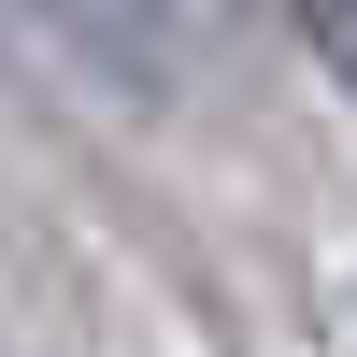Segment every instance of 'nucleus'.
Wrapping results in <instances>:
<instances>
[{"instance_id":"f257e3e1","label":"nucleus","mask_w":357,"mask_h":357,"mask_svg":"<svg viewBox=\"0 0 357 357\" xmlns=\"http://www.w3.org/2000/svg\"><path fill=\"white\" fill-rule=\"evenodd\" d=\"M286 15H301V43H314V72H329L343 100H357V0H286Z\"/></svg>"}]
</instances>
